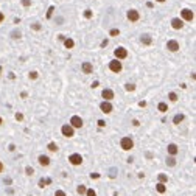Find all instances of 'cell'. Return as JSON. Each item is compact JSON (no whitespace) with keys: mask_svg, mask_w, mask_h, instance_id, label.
I'll list each match as a JSON object with an SVG mask.
<instances>
[{"mask_svg":"<svg viewBox=\"0 0 196 196\" xmlns=\"http://www.w3.org/2000/svg\"><path fill=\"white\" fill-rule=\"evenodd\" d=\"M120 148L121 149H125V151H131V149L134 148V140L131 139V137H121V140H120Z\"/></svg>","mask_w":196,"mask_h":196,"instance_id":"obj_1","label":"cell"},{"mask_svg":"<svg viewBox=\"0 0 196 196\" xmlns=\"http://www.w3.org/2000/svg\"><path fill=\"white\" fill-rule=\"evenodd\" d=\"M68 125L72 126L73 129H79V128H83V118L79 117V115H72V118H70V121H68Z\"/></svg>","mask_w":196,"mask_h":196,"instance_id":"obj_2","label":"cell"},{"mask_svg":"<svg viewBox=\"0 0 196 196\" xmlns=\"http://www.w3.org/2000/svg\"><path fill=\"white\" fill-rule=\"evenodd\" d=\"M180 19H182L184 22H191L195 19V13L191 9H188V8H184L182 11H180Z\"/></svg>","mask_w":196,"mask_h":196,"instance_id":"obj_3","label":"cell"},{"mask_svg":"<svg viewBox=\"0 0 196 196\" xmlns=\"http://www.w3.org/2000/svg\"><path fill=\"white\" fill-rule=\"evenodd\" d=\"M121 68H123L121 61H118V59H112V61L109 62V70H111V72H114V73H120Z\"/></svg>","mask_w":196,"mask_h":196,"instance_id":"obj_4","label":"cell"},{"mask_svg":"<svg viewBox=\"0 0 196 196\" xmlns=\"http://www.w3.org/2000/svg\"><path fill=\"white\" fill-rule=\"evenodd\" d=\"M114 56H115V59L121 61V59H125V58H128V50L125 47H117L114 50Z\"/></svg>","mask_w":196,"mask_h":196,"instance_id":"obj_5","label":"cell"},{"mask_svg":"<svg viewBox=\"0 0 196 196\" xmlns=\"http://www.w3.org/2000/svg\"><path fill=\"white\" fill-rule=\"evenodd\" d=\"M61 132H62V136H64V137H68V139L75 136V129L72 128V126L68 125V123H65V125L61 126Z\"/></svg>","mask_w":196,"mask_h":196,"instance_id":"obj_6","label":"cell"},{"mask_svg":"<svg viewBox=\"0 0 196 196\" xmlns=\"http://www.w3.org/2000/svg\"><path fill=\"white\" fill-rule=\"evenodd\" d=\"M68 162L73 165V167H78V165L83 163V156L78 154V153H73V154L68 156Z\"/></svg>","mask_w":196,"mask_h":196,"instance_id":"obj_7","label":"cell"},{"mask_svg":"<svg viewBox=\"0 0 196 196\" xmlns=\"http://www.w3.org/2000/svg\"><path fill=\"white\" fill-rule=\"evenodd\" d=\"M126 17H128L129 22H137L140 19V13L137 9H129L128 13H126Z\"/></svg>","mask_w":196,"mask_h":196,"instance_id":"obj_8","label":"cell"},{"mask_svg":"<svg viewBox=\"0 0 196 196\" xmlns=\"http://www.w3.org/2000/svg\"><path fill=\"white\" fill-rule=\"evenodd\" d=\"M100 109H101V112H104V114H111L114 111V106L111 104V101H101L100 103Z\"/></svg>","mask_w":196,"mask_h":196,"instance_id":"obj_9","label":"cell"},{"mask_svg":"<svg viewBox=\"0 0 196 196\" xmlns=\"http://www.w3.org/2000/svg\"><path fill=\"white\" fill-rule=\"evenodd\" d=\"M101 97H103V101H112L115 95H114V90L112 89H103Z\"/></svg>","mask_w":196,"mask_h":196,"instance_id":"obj_10","label":"cell"},{"mask_svg":"<svg viewBox=\"0 0 196 196\" xmlns=\"http://www.w3.org/2000/svg\"><path fill=\"white\" fill-rule=\"evenodd\" d=\"M171 28L173 30H182L184 28V20L179 17H173L171 19Z\"/></svg>","mask_w":196,"mask_h":196,"instance_id":"obj_11","label":"cell"},{"mask_svg":"<svg viewBox=\"0 0 196 196\" xmlns=\"http://www.w3.org/2000/svg\"><path fill=\"white\" fill-rule=\"evenodd\" d=\"M81 70L84 75H90L92 72H94V65H92V62H89V61H86V62L81 64Z\"/></svg>","mask_w":196,"mask_h":196,"instance_id":"obj_12","label":"cell"},{"mask_svg":"<svg viewBox=\"0 0 196 196\" xmlns=\"http://www.w3.org/2000/svg\"><path fill=\"white\" fill-rule=\"evenodd\" d=\"M167 48L170 50V52H173V53H174V52H178V50L180 48V45H179V42H178V41H174V39H170V41L167 42Z\"/></svg>","mask_w":196,"mask_h":196,"instance_id":"obj_13","label":"cell"},{"mask_svg":"<svg viewBox=\"0 0 196 196\" xmlns=\"http://www.w3.org/2000/svg\"><path fill=\"white\" fill-rule=\"evenodd\" d=\"M140 42L143 45H151L153 44V36H151V34H148V33L142 34V36H140Z\"/></svg>","mask_w":196,"mask_h":196,"instance_id":"obj_14","label":"cell"},{"mask_svg":"<svg viewBox=\"0 0 196 196\" xmlns=\"http://www.w3.org/2000/svg\"><path fill=\"white\" fill-rule=\"evenodd\" d=\"M167 151H168V154H170V156H176L179 153V146L176 143H170L167 146Z\"/></svg>","mask_w":196,"mask_h":196,"instance_id":"obj_15","label":"cell"},{"mask_svg":"<svg viewBox=\"0 0 196 196\" xmlns=\"http://www.w3.org/2000/svg\"><path fill=\"white\" fill-rule=\"evenodd\" d=\"M37 162H39L41 167H48V165H50V157L41 154L39 157H37Z\"/></svg>","mask_w":196,"mask_h":196,"instance_id":"obj_16","label":"cell"},{"mask_svg":"<svg viewBox=\"0 0 196 196\" xmlns=\"http://www.w3.org/2000/svg\"><path fill=\"white\" fill-rule=\"evenodd\" d=\"M156 191H157V193H160V195H163L165 191H167V184L157 182V184H156Z\"/></svg>","mask_w":196,"mask_h":196,"instance_id":"obj_17","label":"cell"},{"mask_svg":"<svg viewBox=\"0 0 196 196\" xmlns=\"http://www.w3.org/2000/svg\"><path fill=\"white\" fill-rule=\"evenodd\" d=\"M157 111H159V112H162V114H165L168 111V104L165 101H160L159 104H157Z\"/></svg>","mask_w":196,"mask_h":196,"instance_id":"obj_18","label":"cell"},{"mask_svg":"<svg viewBox=\"0 0 196 196\" xmlns=\"http://www.w3.org/2000/svg\"><path fill=\"white\" fill-rule=\"evenodd\" d=\"M64 47L65 48H73L75 47V41L70 39V37H65L64 39Z\"/></svg>","mask_w":196,"mask_h":196,"instance_id":"obj_19","label":"cell"},{"mask_svg":"<svg viewBox=\"0 0 196 196\" xmlns=\"http://www.w3.org/2000/svg\"><path fill=\"white\" fill-rule=\"evenodd\" d=\"M184 114H176L174 117H173V123H174V125H179V123H182L184 121Z\"/></svg>","mask_w":196,"mask_h":196,"instance_id":"obj_20","label":"cell"},{"mask_svg":"<svg viewBox=\"0 0 196 196\" xmlns=\"http://www.w3.org/2000/svg\"><path fill=\"white\" fill-rule=\"evenodd\" d=\"M47 148H48V151H52V153H56L58 149H59V148H58V145L55 143V142H50V143L47 145Z\"/></svg>","mask_w":196,"mask_h":196,"instance_id":"obj_21","label":"cell"},{"mask_svg":"<svg viewBox=\"0 0 196 196\" xmlns=\"http://www.w3.org/2000/svg\"><path fill=\"white\" fill-rule=\"evenodd\" d=\"M167 165H168V167H174V165H176L174 156H168V157H167Z\"/></svg>","mask_w":196,"mask_h":196,"instance_id":"obj_22","label":"cell"},{"mask_svg":"<svg viewBox=\"0 0 196 196\" xmlns=\"http://www.w3.org/2000/svg\"><path fill=\"white\" fill-rule=\"evenodd\" d=\"M157 178H159V182H160V184H167V182H168V176L163 174V173H160Z\"/></svg>","mask_w":196,"mask_h":196,"instance_id":"obj_23","label":"cell"},{"mask_svg":"<svg viewBox=\"0 0 196 196\" xmlns=\"http://www.w3.org/2000/svg\"><path fill=\"white\" fill-rule=\"evenodd\" d=\"M47 184H52V179H39V187L41 188L47 187Z\"/></svg>","mask_w":196,"mask_h":196,"instance_id":"obj_24","label":"cell"},{"mask_svg":"<svg viewBox=\"0 0 196 196\" xmlns=\"http://www.w3.org/2000/svg\"><path fill=\"white\" fill-rule=\"evenodd\" d=\"M168 100H170V101H178V94H176V92H170V94H168Z\"/></svg>","mask_w":196,"mask_h":196,"instance_id":"obj_25","label":"cell"},{"mask_svg":"<svg viewBox=\"0 0 196 196\" xmlns=\"http://www.w3.org/2000/svg\"><path fill=\"white\" fill-rule=\"evenodd\" d=\"M86 190H87V188H86V185H83V184L76 187V191H78V195H84V193H86Z\"/></svg>","mask_w":196,"mask_h":196,"instance_id":"obj_26","label":"cell"},{"mask_svg":"<svg viewBox=\"0 0 196 196\" xmlns=\"http://www.w3.org/2000/svg\"><path fill=\"white\" fill-rule=\"evenodd\" d=\"M118 34H120V30H118V28H112L109 31V36L111 37H115V36H118Z\"/></svg>","mask_w":196,"mask_h":196,"instance_id":"obj_27","label":"cell"},{"mask_svg":"<svg viewBox=\"0 0 196 196\" xmlns=\"http://www.w3.org/2000/svg\"><path fill=\"white\" fill-rule=\"evenodd\" d=\"M25 174L26 176H33L34 174V168L33 167H25Z\"/></svg>","mask_w":196,"mask_h":196,"instance_id":"obj_28","label":"cell"},{"mask_svg":"<svg viewBox=\"0 0 196 196\" xmlns=\"http://www.w3.org/2000/svg\"><path fill=\"white\" fill-rule=\"evenodd\" d=\"M125 89L126 90H128V92H134V90H136V84H132V83H128V84H126V86H125Z\"/></svg>","mask_w":196,"mask_h":196,"instance_id":"obj_29","label":"cell"},{"mask_svg":"<svg viewBox=\"0 0 196 196\" xmlns=\"http://www.w3.org/2000/svg\"><path fill=\"white\" fill-rule=\"evenodd\" d=\"M84 195H86V196H97V191H95L94 188H87Z\"/></svg>","mask_w":196,"mask_h":196,"instance_id":"obj_30","label":"cell"},{"mask_svg":"<svg viewBox=\"0 0 196 196\" xmlns=\"http://www.w3.org/2000/svg\"><path fill=\"white\" fill-rule=\"evenodd\" d=\"M53 11H55V6H50L48 8V11H47V19H52V16H53Z\"/></svg>","mask_w":196,"mask_h":196,"instance_id":"obj_31","label":"cell"},{"mask_svg":"<svg viewBox=\"0 0 196 196\" xmlns=\"http://www.w3.org/2000/svg\"><path fill=\"white\" fill-rule=\"evenodd\" d=\"M28 78L30 79H37V72H30V73H28Z\"/></svg>","mask_w":196,"mask_h":196,"instance_id":"obj_32","label":"cell"},{"mask_svg":"<svg viewBox=\"0 0 196 196\" xmlns=\"http://www.w3.org/2000/svg\"><path fill=\"white\" fill-rule=\"evenodd\" d=\"M11 37L19 39V37H20V31H16V30H14V31H11Z\"/></svg>","mask_w":196,"mask_h":196,"instance_id":"obj_33","label":"cell"},{"mask_svg":"<svg viewBox=\"0 0 196 196\" xmlns=\"http://www.w3.org/2000/svg\"><path fill=\"white\" fill-rule=\"evenodd\" d=\"M55 196H67V195H65L64 190H56L55 191Z\"/></svg>","mask_w":196,"mask_h":196,"instance_id":"obj_34","label":"cell"},{"mask_svg":"<svg viewBox=\"0 0 196 196\" xmlns=\"http://www.w3.org/2000/svg\"><path fill=\"white\" fill-rule=\"evenodd\" d=\"M84 17H86V19H90V17H92V11H90V9H86V11H84Z\"/></svg>","mask_w":196,"mask_h":196,"instance_id":"obj_35","label":"cell"},{"mask_svg":"<svg viewBox=\"0 0 196 196\" xmlns=\"http://www.w3.org/2000/svg\"><path fill=\"white\" fill-rule=\"evenodd\" d=\"M31 28H33V30H36V31H39V30H41V25L37 24V22H34V24L31 25Z\"/></svg>","mask_w":196,"mask_h":196,"instance_id":"obj_36","label":"cell"},{"mask_svg":"<svg viewBox=\"0 0 196 196\" xmlns=\"http://www.w3.org/2000/svg\"><path fill=\"white\" fill-rule=\"evenodd\" d=\"M20 3L24 6H30V5H31V0H20Z\"/></svg>","mask_w":196,"mask_h":196,"instance_id":"obj_37","label":"cell"},{"mask_svg":"<svg viewBox=\"0 0 196 196\" xmlns=\"http://www.w3.org/2000/svg\"><path fill=\"white\" fill-rule=\"evenodd\" d=\"M16 120H19V121H22V120H24V115H22L20 112H17V114H16Z\"/></svg>","mask_w":196,"mask_h":196,"instance_id":"obj_38","label":"cell"},{"mask_svg":"<svg viewBox=\"0 0 196 196\" xmlns=\"http://www.w3.org/2000/svg\"><path fill=\"white\" fill-rule=\"evenodd\" d=\"M97 123H98L100 128H104V126H106V121H104V120H98Z\"/></svg>","mask_w":196,"mask_h":196,"instance_id":"obj_39","label":"cell"},{"mask_svg":"<svg viewBox=\"0 0 196 196\" xmlns=\"http://www.w3.org/2000/svg\"><path fill=\"white\" fill-rule=\"evenodd\" d=\"M98 86H100V83H98V81H94V83H92V89H97Z\"/></svg>","mask_w":196,"mask_h":196,"instance_id":"obj_40","label":"cell"},{"mask_svg":"<svg viewBox=\"0 0 196 196\" xmlns=\"http://www.w3.org/2000/svg\"><path fill=\"white\" fill-rule=\"evenodd\" d=\"M3 20H5V14H3L2 11H0V24H2Z\"/></svg>","mask_w":196,"mask_h":196,"instance_id":"obj_41","label":"cell"},{"mask_svg":"<svg viewBox=\"0 0 196 196\" xmlns=\"http://www.w3.org/2000/svg\"><path fill=\"white\" fill-rule=\"evenodd\" d=\"M14 149H16V146H14V145L11 143V145H9V151H14Z\"/></svg>","mask_w":196,"mask_h":196,"instance_id":"obj_42","label":"cell"},{"mask_svg":"<svg viewBox=\"0 0 196 196\" xmlns=\"http://www.w3.org/2000/svg\"><path fill=\"white\" fill-rule=\"evenodd\" d=\"M132 125L134 126H139V120H132Z\"/></svg>","mask_w":196,"mask_h":196,"instance_id":"obj_43","label":"cell"},{"mask_svg":"<svg viewBox=\"0 0 196 196\" xmlns=\"http://www.w3.org/2000/svg\"><path fill=\"white\" fill-rule=\"evenodd\" d=\"M3 171V163H2V160H0V173Z\"/></svg>","mask_w":196,"mask_h":196,"instance_id":"obj_44","label":"cell"},{"mask_svg":"<svg viewBox=\"0 0 196 196\" xmlns=\"http://www.w3.org/2000/svg\"><path fill=\"white\" fill-rule=\"evenodd\" d=\"M156 2H159V3H163V2H167V0H156Z\"/></svg>","mask_w":196,"mask_h":196,"instance_id":"obj_45","label":"cell"},{"mask_svg":"<svg viewBox=\"0 0 196 196\" xmlns=\"http://www.w3.org/2000/svg\"><path fill=\"white\" fill-rule=\"evenodd\" d=\"M2 123H3V120H2V117H0V125H2Z\"/></svg>","mask_w":196,"mask_h":196,"instance_id":"obj_46","label":"cell"},{"mask_svg":"<svg viewBox=\"0 0 196 196\" xmlns=\"http://www.w3.org/2000/svg\"><path fill=\"white\" fill-rule=\"evenodd\" d=\"M0 75H2V68H0Z\"/></svg>","mask_w":196,"mask_h":196,"instance_id":"obj_47","label":"cell"}]
</instances>
